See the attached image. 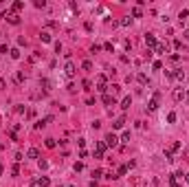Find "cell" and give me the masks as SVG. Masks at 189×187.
I'll list each match as a JSON object with an SVG mask.
<instances>
[{
  "mask_svg": "<svg viewBox=\"0 0 189 187\" xmlns=\"http://www.w3.org/2000/svg\"><path fill=\"white\" fill-rule=\"evenodd\" d=\"M119 137H116V134L114 132H108V134H105V141H103V143L105 145H108V148H116V145H119Z\"/></svg>",
  "mask_w": 189,
  "mask_h": 187,
  "instance_id": "obj_1",
  "label": "cell"
},
{
  "mask_svg": "<svg viewBox=\"0 0 189 187\" xmlns=\"http://www.w3.org/2000/svg\"><path fill=\"white\" fill-rule=\"evenodd\" d=\"M105 150H108V145H105L103 141H97V145H94V158H103Z\"/></svg>",
  "mask_w": 189,
  "mask_h": 187,
  "instance_id": "obj_2",
  "label": "cell"
},
{
  "mask_svg": "<svg viewBox=\"0 0 189 187\" xmlns=\"http://www.w3.org/2000/svg\"><path fill=\"white\" fill-rule=\"evenodd\" d=\"M2 18L7 20V22H11V24H20L18 13H13V11H4V13H2Z\"/></svg>",
  "mask_w": 189,
  "mask_h": 187,
  "instance_id": "obj_3",
  "label": "cell"
},
{
  "mask_svg": "<svg viewBox=\"0 0 189 187\" xmlns=\"http://www.w3.org/2000/svg\"><path fill=\"white\" fill-rule=\"evenodd\" d=\"M156 35H154V33H147V35H145V46L149 49V51H154V49H156Z\"/></svg>",
  "mask_w": 189,
  "mask_h": 187,
  "instance_id": "obj_4",
  "label": "cell"
},
{
  "mask_svg": "<svg viewBox=\"0 0 189 187\" xmlns=\"http://www.w3.org/2000/svg\"><path fill=\"white\" fill-rule=\"evenodd\" d=\"M97 90L101 95H105L108 93V84H105V75H99V79H97Z\"/></svg>",
  "mask_w": 189,
  "mask_h": 187,
  "instance_id": "obj_5",
  "label": "cell"
},
{
  "mask_svg": "<svg viewBox=\"0 0 189 187\" xmlns=\"http://www.w3.org/2000/svg\"><path fill=\"white\" fill-rule=\"evenodd\" d=\"M64 73H66L68 77H75L77 68H75V64H73V62H66V66H64Z\"/></svg>",
  "mask_w": 189,
  "mask_h": 187,
  "instance_id": "obj_6",
  "label": "cell"
},
{
  "mask_svg": "<svg viewBox=\"0 0 189 187\" xmlns=\"http://www.w3.org/2000/svg\"><path fill=\"white\" fill-rule=\"evenodd\" d=\"M101 101H103L105 106H114V104H116V99H114V97H112V95H110V93H105L103 97H101Z\"/></svg>",
  "mask_w": 189,
  "mask_h": 187,
  "instance_id": "obj_7",
  "label": "cell"
},
{
  "mask_svg": "<svg viewBox=\"0 0 189 187\" xmlns=\"http://www.w3.org/2000/svg\"><path fill=\"white\" fill-rule=\"evenodd\" d=\"M37 187H48L51 185V180H48V176H42V178H37V180H33Z\"/></svg>",
  "mask_w": 189,
  "mask_h": 187,
  "instance_id": "obj_8",
  "label": "cell"
},
{
  "mask_svg": "<svg viewBox=\"0 0 189 187\" xmlns=\"http://www.w3.org/2000/svg\"><path fill=\"white\" fill-rule=\"evenodd\" d=\"M26 158H40V150H37V148H29V152H26Z\"/></svg>",
  "mask_w": 189,
  "mask_h": 187,
  "instance_id": "obj_9",
  "label": "cell"
},
{
  "mask_svg": "<svg viewBox=\"0 0 189 187\" xmlns=\"http://www.w3.org/2000/svg\"><path fill=\"white\" fill-rule=\"evenodd\" d=\"M24 9V2H20V0H15L13 4H11V11H13V13H18V11H22Z\"/></svg>",
  "mask_w": 189,
  "mask_h": 187,
  "instance_id": "obj_10",
  "label": "cell"
},
{
  "mask_svg": "<svg viewBox=\"0 0 189 187\" xmlns=\"http://www.w3.org/2000/svg\"><path fill=\"white\" fill-rule=\"evenodd\" d=\"M147 110H149V112L158 110V99H149V101H147Z\"/></svg>",
  "mask_w": 189,
  "mask_h": 187,
  "instance_id": "obj_11",
  "label": "cell"
},
{
  "mask_svg": "<svg viewBox=\"0 0 189 187\" xmlns=\"http://www.w3.org/2000/svg\"><path fill=\"white\" fill-rule=\"evenodd\" d=\"M123 126H125V119H123V117H119V119H116V121L112 123V128H114V130H121Z\"/></svg>",
  "mask_w": 189,
  "mask_h": 187,
  "instance_id": "obj_12",
  "label": "cell"
},
{
  "mask_svg": "<svg viewBox=\"0 0 189 187\" xmlns=\"http://www.w3.org/2000/svg\"><path fill=\"white\" fill-rule=\"evenodd\" d=\"M154 53H167V44L158 42V44H156V49H154Z\"/></svg>",
  "mask_w": 189,
  "mask_h": 187,
  "instance_id": "obj_13",
  "label": "cell"
},
{
  "mask_svg": "<svg viewBox=\"0 0 189 187\" xmlns=\"http://www.w3.org/2000/svg\"><path fill=\"white\" fill-rule=\"evenodd\" d=\"M40 40H42L44 44H48V42H51V33H48V31H42L40 33Z\"/></svg>",
  "mask_w": 189,
  "mask_h": 187,
  "instance_id": "obj_14",
  "label": "cell"
},
{
  "mask_svg": "<svg viewBox=\"0 0 189 187\" xmlns=\"http://www.w3.org/2000/svg\"><path fill=\"white\" fill-rule=\"evenodd\" d=\"M130 106H132V97H123V101H121V108H123V110H127Z\"/></svg>",
  "mask_w": 189,
  "mask_h": 187,
  "instance_id": "obj_15",
  "label": "cell"
},
{
  "mask_svg": "<svg viewBox=\"0 0 189 187\" xmlns=\"http://www.w3.org/2000/svg\"><path fill=\"white\" fill-rule=\"evenodd\" d=\"M187 15H189V11H187V9H182L180 13H178V20H180V24H185V22H187Z\"/></svg>",
  "mask_w": 189,
  "mask_h": 187,
  "instance_id": "obj_16",
  "label": "cell"
},
{
  "mask_svg": "<svg viewBox=\"0 0 189 187\" xmlns=\"http://www.w3.org/2000/svg\"><path fill=\"white\" fill-rule=\"evenodd\" d=\"M108 88L112 90V93H110L112 97H114V95H119V93H121V86H119V84H112V86H108Z\"/></svg>",
  "mask_w": 189,
  "mask_h": 187,
  "instance_id": "obj_17",
  "label": "cell"
},
{
  "mask_svg": "<svg viewBox=\"0 0 189 187\" xmlns=\"http://www.w3.org/2000/svg\"><path fill=\"white\" fill-rule=\"evenodd\" d=\"M136 82L138 84H147V75H145V73H138V75H136Z\"/></svg>",
  "mask_w": 189,
  "mask_h": 187,
  "instance_id": "obj_18",
  "label": "cell"
},
{
  "mask_svg": "<svg viewBox=\"0 0 189 187\" xmlns=\"http://www.w3.org/2000/svg\"><path fill=\"white\" fill-rule=\"evenodd\" d=\"M174 79H185V73H182V68H176V71H174Z\"/></svg>",
  "mask_w": 189,
  "mask_h": 187,
  "instance_id": "obj_19",
  "label": "cell"
},
{
  "mask_svg": "<svg viewBox=\"0 0 189 187\" xmlns=\"http://www.w3.org/2000/svg\"><path fill=\"white\" fill-rule=\"evenodd\" d=\"M182 97H185V90H174V99L176 101H180Z\"/></svg>",
  "mask_w": 189,
  "mask_h": 187,
  "instance_id": "obj_20",
  "label": "cell"
},
{
  "mask_svg": "<svg viewBox=\"0 0 189 187\" xmlns=\"http://www.w3.org/2000/svg\"><path fill=\"white\" fill-rule=\"evenodd\" d=\"M42 86H44V93H48V90H51V82H48V79H42Z\"/></svg>",
  "mask_w": 189,
  "mask_h": 187,
  "instance_id": "obj_21",
  "label": "cell"
},
{
  "mask_svg": "<svg viewBox=\"0 0 189 187\" xmlns=\"http://www.w3.org/2000/svg\"><path fill=\"white\" fill-rule=\"evenodd\" d=\"M132 15H134V18H141V15H143L141 7H134V9H132Z\"/></svg>",
  "mask_w": 189,
  "mask_h": 187,
  "instance_id": "obj_22",
  "label": "cell"
},
{
  "mask_svg": "<svg viewBox=\"0 0 189 187\" xmlns=\"http://www.w3.org/2000/svg\"><path fill=\"white\" fill-rule=\"evenodd\" d=\"M130 22H132V18H121L119 24H121V27H130Z\"/></svg>",
  "mask_w": 189,
  "mask_h": 187,
  "instance_id": "obj_23",
  "label": "cell"
},
{
  "mask_svg": "<svg viewBox=\"0 0 189 187\" xmlns=\"http://www.w3.org/2000/svg\"><path fill=\"white\" fill-rule=\"evenodd\" d=\"M37 165H40V169H48V161H44V158H40V161H37Z\"/></svg>",
  "mask_w": 189,
  "mask_h": 187,
  "instance_id": "obj_24",
  "label": "cell"
},
{
  "mask_svg": "<svg viewBox=\"0 0 189 187\" xmlns=\"http://www.w3.org/2000/svg\"><path fill=\"white\" fill-rule=\"evenodd\" d=\"M9 55H11L13 60H18V57H20V51H18V49H11V51H9Z\"/></svg>",
  "mask_w": 189,
  "mask_h": 187,
  "instance_id": "obj_25",
  "label": "cell"
},
{
  "mask_svg": "<svg viewBox=\"0 0 189 187\" xmlns=\"http://www.w3.org/2000/svg\"><path fill=\"white\" fill-rule=\"evenodd\" d=\"M51 121H53V115H46V117L42 119V126H48V123H51Z\"/></svg>",
  "mask_w": 189,
  "mask_h": 187,
  "instance_id": "obj_26",
  "label": "cell"
},
{
  "mask_svg": "<svg viewBox=\"0 0 189 187\" xmlns=\"http://www.w3.org/2000/svg\"><path fill=\"white\" fill-rule=\"evenodd\" d=\"M81 68H84V71H92V62H84V64H81Z\"/></svg>",
  "mask_w": 189,
  "mask_h": 187,
  "instance_id": "obj_27",
  "label": "cell"
},
{
  "mask_svg": "<svg viewBox=\"0 0 189 187\" xmlns=\"http://www.w3.org/2000/svg\"><path fill=\"white\" fill-rule=\"evenodd\" d=\"M55 145H57V143H55V139H46V148H48V150H53Z\"/></svg>",
  "mask_w": 189,
  "mask_h": 187,
  "instance_id": "obj_28",
  "label": "cell"
},
{
  "mask_svg": "<svg viewBox=\"0 0 189 187\" xmlns=\"http://www.w3.org/2000/svg\"><path fill=\"white\" fill-rule=\"evenodd\" d=\"M92 176H94V180H97V178H103V172H101V169H94Z\"/></svg>",
  "mask_w": 189,
  "mask_h": 187,
  "instance_id": "obj_29",
  "label": "cell"
},
{
  "mask_svg": "<svg viewBox=\"0 0 189 187\" xmlns=\"http://www.w3.org/2000/svg\"><path fill=\"white\" fill-rule=\"evenodd\" d=\"M103 49H105V51H110V53H114V46H112V42H105V44H103Z\"/></svg>",
  "mask_w": 189,
  "mask_h": 187,
  "instance_id": "obj_30",
  "label": "cell"
},
{
  "mask_svg": "<svg viewBox=\"0 0 189 187\" xmlns=\"http://www.w3.org/2000/svg\"><path fill=\"white\" fill-rule=\"evenodd\" d=\"M121 141H123V143H127V141H130V132H127V130L121 134Z\"/></svg>",
  "mask_w": 189,
  "mask_h": 187,
  "instance_id": "obj_31",
  "label": "cell"
},
{
  "mask_svg": "<svg viewBox=\"0 0 189 187\" xmlns=\"http://www.w3.org/2000/svg\"><path fill=\"white\" fill-rule=\"evenodd\" d=\"M167 121L169 123H176V112H169V115H167Z\"/></svg>",
  "mask_w": 189,
  "mask_h": 187,
  "instance_id": "obj_32",
  "label": "cell"
},
{
  "mask_svg": "<svg viewBox=\"0 0 189 187\" xmlns=\"http://www.w3.org/2000/svg\"><path fill=\"white\" fill-rule=\"evenodd\" d=\"M11 174H13V176H18V174H20V167H18V163H15V165L11 167Z\"/></svg>",
  "mask_w": 189,
  "mask_h": 187,
  "instance_id": "obj_33",
  "label": "cell"
},
{
  "mask_svg": "<svg viewBox=\"0 0 189 187\" xmlns=\"http://www.w3.org/2000/svg\"><path fill=\"white\" fill-rule=\"evenodd\" d=\"M9 139H11V141H18V132H15V130H11V132H9Z\"/></svg>",
  "mask_w": 189,
  "mask_h": 187,
  "instance_id": "obj_34",
  "label": "cell"
},
{
  "mask_svg": "<svg viewBox=\"0 0 189 187\" xmlns=\"http://www.w3.org/2000/svg\"><path fill=\"white\" fill-rule=\"evenodd\" d=\"M73 169H75V172H81V169H84V163H75Z\"/></svg>",
  "mask_w": 189,
  "mask_h": 187,
  "instance_id": "obj_35",
  "label": "cell"
},
{
  "mask_svg": "<svg viewBox=\"0 0 189 187\" xmlns=\"http://www.w3.org/2000/svg\"><path fill=\"white\" fill-rule=\"evenodd\" d=\"M174 49H176V51L182 49V42H180V40H174Z\"/></svg>",
  "mask_w": 189,
  "mask_h": 187,
  "instance_id": "obj_36",
  "label": "cell"
},
{
  "mask_svg": "<svg viewBox=\"0 0 189 187\" xmlns=\"http://www.w3.org/2000/svg\"><path fill=\"white\" fill-rule=\"evenodd\" d=\"M125 174H127V167L121 165V167H119V176H125Z\"/></svg>",
  "mask_w": 189,
  "mask_h": 187,
  "instance_id": "obj_37",
  "label": "cell"
},
{
  "mask_svg": "<svg viewBox=\"0 0 189 187\" xmlns=\"http://www.w3.org/2000/svg\"><path fill=\"white\" fill-rule=\"evenodd\" d=\"M35 7L42 9V7H46V2H44V0H35Z\"/></svg>",
  "mask_w": 189,
  "mask_h": 187,
  "instance_id": "obj_38",
  "label": "cell"
},
{
  "mask_svg": "<svg viewBox=\"0 0 189 187\" xmlns=\"http://www.w3.org/2000/svg\"><path fill=\"white\" fill-rule=\"evenodd\" d=\"M178 150H180V141H176V143L171 145V152H178Z\"/></svg>",
  "mask_w": 189,
  "mask_h": 187,
  "instance_id": "obj_39",
  "label": "cell"
},
{
  "mask_svg": "<svg viewBox=\"0 0 189 187\" xmlns=\"http://www.w3.org/2000/svg\"><path fill=\"white\" fill-rule=\"evenodd\" d=\"M152 66H154V71H160V68H163V64H160V62H154Z\"/></svg>",
  "mask_w": 189,
  "mask_h": 187,
  "instance_id": "obj_40",
  "label": "cell"
},
{
  "mask_svg": "<svg viewBox=\"0 0 189 187\" xmlns=\"http://www.w3.org/2000/svg\"><path fill=\"white\" fill-rule=\"evenodd\" d=\"M0 88H4V79L2 77H0Z\"/></svg>",
  "mask_w": 189,
  "mask_h": 187,
  "instance_id": "obj_41",
  "label": "cell"
},
{
  "mask_svg": "<svg viewBox=\"0 0 189 187\" xmlns=\"http://www.w3.org/2000/svg\"><path fill=\"white\" fill-rule=\"evenodd\" d=\"M185 101H189V90H187V93H185Z\"/></svg>",
  "mask_w": 189,
  "mask_h": 187,
  "instance_id": "obj_42",
  "label": "cell"
},
{
  "mask_svg": "<svg viewBox=\"0 0 189 187\" xmlns=\"http://www.w3.org/2000/svg\"><path fill=\"white\" fill-rule=\"evenodd\" d=\"M185 40H187V42H189V31H185Z\"/></svg>",
  "mask_w": 189,
  "mask_h": 187,
  "instance_id": "obj_43",
  "label": "cell"
},
{
  "mask_svg": "<svg viewBox=\"0 0 189 187\" xmlns=\"http://www.w3.org/2000/svg\"><path fill=\"white\" fill-rule=\"evenodd\" d=\"M2 172H4V167H2V165H0V176H2Z\"/></svg>",
  "mask_w": 189,
  "mask_h": 187,
  "instance_id": "obj_44",
  "label": "cell"
},
{
  "mask_svg": "<svg viewBox=\"0 0 189 187\" xmlns=\"http://www.w3.org/2000/svg\"><path fill=\"white\" fill-rule=\"evenodd\" d=\"M187 183H189V174H187Z\"/></svg>",
  "mask_w": 189,
  "mask_h": 187,
  "instance_id": "obj_45",
  "label": "cell"
},
{
  "mask_svg": "<svg viewBox=\"0 0 189 187\" xmlns=\"http://www.w3.org/2000/svg\"><path fill=\"white\" fill-rule=\"evenodd\" d=\"M57 187H64V185H57Z\"/></svg>",
  "mask_w": 189,
  "mask_h": 187,
  "instance_id": "obj_46",
  "label": "cell"
},
{
  "mask_svg": "<svg viewBox=\"0 0 189 187\" xmlns=\"http://www.w3.org/2000/svg\"><path fill=\"white\" fill-rule=\"evenodd\" d=\"M70 187H73V185H70Z\"/></svg>",
  "mask_w": 189,
  "mask_h": 187,
  "instance_id": "obj_47",
  "label": "cell"
},
{
  "mask_svg": "<svg viewBox=\"0 0 189 187\" xmlns=\"http://www.w3.org/2000/svg\"><path fill=\"white\" fill-rule=\"evenodd\" d=\"M187 31H189V29H187Z\"/></svg>",
  "mask_w": 189,
  "mask_h": 187,
  "instance_id": "obj_48",
  "label": "cell"
}]
</instances>
